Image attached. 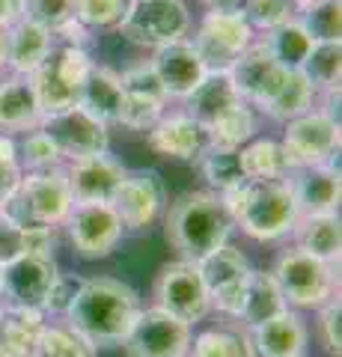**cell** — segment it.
<instances>
[{
	"label": "cell",
	"instance_id": "50",
	"mask_svg": "<svg viewBox=\"0 0 342 357\" xmlns=\"http://www.w3.org/2000/svg\"><path fill=\"white\" fill-rule=\"evenodd\" d=\"M208 9H238L241 0H203Z\"/></svg>",
	"mask_w": 342,
	"mask_h": 357
},
{
	"label": "cell",
	"instance_id": "32",
	"mask_svg": "<svg viewBox=\"0 0 342 357\" xmlns=\"http://www.w3.org/2000/svg\"><path fill=\"white\" fill-rule=\"evenodd\" d=\"M304 77L316 93H325L330 102L339 98V75H342V45L339 42H316L301 66Z\"/></svg>",
	"mask_w": 342,
	"mask_h": 357
},
{
	"label": "cell",
	"instance_id": "6",
	"mask_svg": "<svg viewBox=\"0 0 342 357\" xmlns=\"http://www.w3.org/2000/svg\"><path fill=\"white\" fill-rule=\"evenodd\" d=\"M93 60L86 48H75V45H54L42 66L30 75L33 89H36L42 116L60 114L65 107H75L81 98V86L86 75L93 69Z\"/></svg>",
	"mask_w": 342,
	"mask_h": 357
},
{
	"label": "cell",
	"instance_id": "36",
	"mask_svg": "<svg viewBox=\"0 0 342 357\" xmlns=\"http://www.w3.org/2000/svg\"><path fill=\"white\" fill-rule=\"evenodd\" d=\"M241 173L244 178H283L289 176V164H286L283 146L271 137H253L250 143L238 149Z\"/></svg>",
	"mask_w": 342,
	"mask_h": 357
},
{
	"label": "cell",
	"instance_id": "7",
	"mask_svg": "<svg viewBox=\"0 0 342 357\" xmlns=\"http://www.w3.org/2000/svg\"><path fill=\"white\" fill-rule=\"evenodd\" d=\"M286 164L292 170L301 167L330 164L339 155V122L330 110H306V114L286 122V134L280 140Z\"/></svg>",
	"mask_w": 342,
	"mask_h": 357
},
{
	"label": "cell",
	"instance_id": "1",
	"mask_svg": "<svg viewBox=\"0 0 342 357\" xmlns=\"http://www.w3.org/2000/svg\"><path fill=\"white\" fill-rule=\"evenodd\" d=\"M140 310V298L131 286L114 277H93L81 280L65 321L95 349H102V345H123Z\"/></svg>",
	"mask_w": 342,
	"mask_h": 357
},
{
	"label": "cell",
	"instance_id": "26",
	"mask_svg": "<svg viewBox=\"0 0 342 357\" xmlns=\"http://www.w3.org/2000/svg\"><path fill=\"white\" fill-rule=\"evenodd\" d=\"M123 84H119V75L104 69V66H93L86 81L81 86V98L78 105L86 110L90 116H95L104 126H119V116H123Z\"/></svg>",
	"mask_w": 342,
	"mask_h": 357
},
{
	"label": "cell",
	"instance_id": "19",
	"mask_svg": "<svg viewBox=\"0 0 342 357\" xmlns=\"http://www.w3.org/2000/svg\"><path fill=\"white\" fill-rule=\"evenodd\" d=\"M125 167L114 155H90V158L72 161L65 167L72 203H110L125 178Z\"/></svg>",
	"mask_w": 342,
	"mask_h": 357
},
{
	"label": "cell",
	"instance_id": "51",
	"mask_svg": "<svg viewBox=\"0 0 342 357\" xmlns=\"http://www.w3.org/2000/svg\"><path fill=\"white\" fill-rule=\"evenodd\" d=\"M6 66V33L0 30V69Z\"/></svg>",
	"mask_w": 342,
	"mask_h": 357
},
{
	"label": "cell",
	"instance_id": "28",
	"mask_svg": "<svg viewBox=\"0 0 342 357\" xmlns=\"http://www.w3.org/2000/svg\"><path fill=\"white\" fill-rule=\"evenodd\" d=\"M182 102H185L187 116H194L196 122L208 126V122H215L220 114H226L233 105H238L241 98L235 93V84H233V77H229V72H205L200 86L187 98H182Z\"/></svg>",
	"mask_w": 342,
	"mask_h": 357
},
{
	"label": "cell",
	"instance_id": "24",
	"mask_svg": "<svg viewBox=\"0 0 342 357\" xmlns=\"http://www.w3.org/2000/svg\"><path fill=\"white\" fill-rule=\"evenodd\" d=\"M42 122V107L30 75H13L0 81V131H33Z\"/></svg>",
	"mask_w": 342,
	"mask_h": 357
},
{
	"label": "cell",
	"instance_id": "23",
	"mask_svg": "<svg viewBox=\"0 0 342 357\" xmlns=\"http://www.w3.org/2000/svg\"><path fill=\"white\" fill-rule=\"evenodd\" d=\"M310 331L295 310H283L262 325L250 328V342L256 357H297L304 354Z\"/></svg>",
	"mask_w": 342,
	"mask_h": 357
},
{
	"label": "cell",
	"instance_id": "4",
	"mask_svg": "<svg viewBox=\"0 0 342 357\" xmlns=\"http://www.w3.org/2000/svg\"><path fill=\"white\" fill-rule=\"evenodd\" d=\"M72 191L65 170H45V173H21L18 185L13 188L3 203H0V215L24 229L36 227H54L65 223L72 211Z\"/></svg>",
	"mask_w": 342,
	"mask_h": 357
},
{
	"label": "cell",
	"instance_id": "12",
	"mask_svg": "<svg viewBox=\"0 0 342 357\" xmlns=\"http://www.w3.org/2000/svg\"><path fill=\"white\" fill-rule=\"evenodd\" d=\"M203 274V283L208 289V298H212V307L217 312H224L226 319H238L241 304H244V292H247V280H250V262L247 256L224 244L205 256V259L196 262Z\"/></svg>",
	"mask_w": 342,
	"mask_h": 357
},
{
	"label": "cell",
	"instance_id": "5",
	"mask_svg": "<svg viewBox=\"0 0 342 357\" xmlns=\"http://www.w3.org/2000/svg\"><path fill=\"white\" fill-rule=\"evenodd\" d=\"M271 274L289 307L318 310L336 298V286H339L336 262H325L301 248L283 250Z\"/></svg>",
	"mask_w": 342,
	"mask_h": 357
},
{
	"label": "cell",
	"instance_id": "53",
	"mask_svg": "<svg viewBox=\"0 0 342 357\" xmlns=\"http://www.w3.org/2000/svg\"><path fill=\"white\" fill-rule=\"evenodd\" d=\"M297 357H306V354H297Z\"/></svg>",
	"mask_w": 342,
	"mask_h": 357
},
{
	"label": "cell",
	"instance_id": "10",
	"mask_svg": "<svg viewBox=\"0 0 342 357\" xmlns=\"http://www.w3.org/2000/svg\"><path fill=\"white\" fill-rule=\"evenodd\" d=\"M57 277L60 268L54 256L21 253L18 259L0 265V307L45 312V301Z\"/></svg>",
	"mask_w": 342,
	"mask_h": 357
},
{
	"label": "cell",
	"instance_id": "38",
	"mask_svg": "<svg viewBox=\"0 0 342 357\" xmlns=\"http://www.w3.org/2000/svg\"><path fill=\"white\" fill-rule=\"evenodd\" d=\"M295 13H301L297 21L313 36V42H339L342 0H310V3L295 6Z\"/></svg>",
	"mask_w": 342,
	"mask_h": 357
},
{
	"label": "cell",
	"instance_id": "18",
	"mask_svg": "<svg viewBox=\"0 0 342 357\" xmlns=\"http://www.w3.org/2000/svg\"><path fill=\"white\" fill-rule=\"evenodd\" d=\"M286 72L289 69H283V66L274 60V54L268 51V45L259 39V42H250L247 51L233 63L229 77H233L241 102L265 107L274 98V93L280 89Z\"/></svg>",
	"mask_w": 342,
	"mask_h": 357
},
{
	"label": "cell",
	"instance_id": "14",
	"mask_svg": "<svg viewBox=\"0 0 342 357\" xmlns=\"http://www.w3.org/2000/svg\"><path fill=\"white\" fill-rule=\"evenodd\" d=\"M39 128L48 134V137L54 140V146L60 149V155L69 158V161L102 155V152H107V143H110L107 126L98 122L95 116H90L81 105L65 107V110H60V114L42 116Z\"/></svg>",
	"mask_w": 342,
	"mask_h": 357
},
{
	"label": "cell",
	"instance_id": "22",
	"mask_svg": "<svg viewBox=\"0 0 342 357\" xmlns=\"http://www.w3.org/2000/svg\"><path fill=\"white\" fill-rule=\"evenodd\" d=\"M289 185L297 199L301 215H330L339 206L342 182H339V164H318V167H301L289 173Z\"/></svg>",
	"mask_w": 342,
	"mask_h": 357
},
{
	"label": "cell",
	"instance_id": "41",
	"mask_svg": "<svg viewBox=\"0 0 342 357\" xmlns=\"http://www.w3.org/2000/svg\"><path fill=\"white\" fill-rule=\"evenodd\" d=\"M131 0H75V18L90 30V27H119L128 13Z\"/></svg>",
	"mask_w": 342,
	"mask_h": 357
},
{
	"label": "cell",
	"instance_id": "46",
	"mask_svg": "<svg viewBox=\"0 0 342 357\" xmlns=\"http://www.w3.org/2000/svg\"><path fill=\"white\" fill-rule=\"evenodd\" d=\"M81 286V277H69V274H60L54 280L51 292H48V301H45V312H54V316H65L75 301V292Z\"/></svg>",
	"mask_w": 342,
	"mask_h": 357
},
{
	"label": "cell",
	"instance_id": "11",
	"mask_svg": "<svg viewBox=\"0 0 342 357\" xmlns=\"http://www.w3.org/2000/svg\"><path fill=\"white\" fill-rule=\"evenodd\" d=\"M155 307L182 319L185 325H196L212 312V298L196 262L179 259L161 268L155 280Z\"/></svg>",
	"mask_w": 342,
	"mask_h": 357
},
{
	"label": "cell",
	"instance_id": "30",
	"mask_svg": "<svg viewBox=\"0 0 342 357\" xmlns=\"http://www.w3.org/2000/svg\"><path fill=\"white\" fill-rule=\"evenodd\" d=\"M295 236V248H301L306 253L318 256L325 262H336L339 265V244H342V236H339V218L336 211L330 215H301L292 229Z\"/></svg>",
	"mask_w": 342,
	"mask_h": 357
},
{
	"label": "cell",
	"instance_id": "42",
	"mask_svg": "<svg viewBox=\"0 0 342 357\" xmlns=\"http://www.w3.org/2000/svg\"><path fill=\"white\" fill-rule=\"evenodd\" d=\"M241 13L250 21L253 30H274L295 13V0H241Z\"/></svg>",
	"mask_w": 342,
	"mask_h": 357
},
{
	"label": "cell",
	"instance_id": "33",
	"mask_svg": "<svg viewBox=\"0 0 342 357\" xmlns=\"http://www.w3.org/2000/svg\"><path fill=\"white\" fill-rule=\"evenodd\" d=\"M208 131V146L217 149H241L244 143H250L256 137V116H253V107L247 102H238L220 114L215 122L205 126Z\"/></svg>",
	"mask_w": 342,
	"mask_h": 357
},
{
	"label": "cell",
	"instance_id": "27",
	"mask_svg": "<svg viewBox=\"0 0 342 357\" xmlns=\"http://www.w3.org/2000/svg\"><path fill=\"white\" fill-rule=\"evenodd\" d=\"M45 312L3 307L0 312V357H36Z\"/></svg>",
	"mask_w": 342,
	"mask_h": 357
},
{
	"label": "cell",
	"instance_id": "34",
	"mask_svg": "<svg viewBox=\"0 0 342 357\" xmlns=\"http://www.w3.org/2000/svg\"><path fill=\"white\" fill-rule=\"evenodd\" d=\"M265 45H268V51L274 54V60H277L283 69H301L306 54L313 51V36L304 30V24L297 18H289L277 24L274 30L265 33Z\"/></svg>",
	"mask_w": 342,
	"mask_h": 357
},
{
	"label": "cell",
	"instance_id": "49",
	"mask_svg": "<svg viewBox=\"0 0 342 357\" xmlns=\"http://www.w3.org/2000/svg\"><path fill=\"white\" fill-rule=\"evenodd\" d=\"M0 161L18 164V143L13 134H3V131H0Z\"/></svg>",
	"mask_w": 342,
	"mask_h": 357
},
{
	"label": "cell",
	"instance_id": "3",
	"mask_svg": "<svg viewBox=\"0 0 342 357\" xmlns=\"http://www.w3.org/2000/svg\"><path fill=\"white\" fill-rule=\"evenodd\" d=\"M233 218L215 191H194L176 199L167 211V241L173 250H179L185 262H200L212 250L224 248L233 232Z\"/></svg>",
	"mask_w": 342,
	"mask_h": 357
},
{
	"label": "cell",
	"instance_id": "44",
	"mask_svg": "<svg viewBox=\"0 0 342 357\" xmlns=\"http://www.w3.org/2000/svg\"><path fill=\"white\" fill-rule=\"evenodd\" d=\"M318 340H322L325 351L330 357H339L342 354V333H339V319H342V307H339V298L327 301L325 307H318Z\"/></svg>",
	"mask_w": 342,
	"mask_h": 357
},
{
	"label": "cell",
	"instance_id": "31",
	"mask_svg": "<svg viewBox=\"0 0 342 357\" xmlns=\"http://www.w3.org/2000/svg\"><path fill=\"white\" fill-rule=\"evenodd\" d=\"M185 357H256V351L250 342V331L238 321H229L224 328H212L194 337Z\"/></svg>",
	"mask_w": 342,
	"mask_h": 357
},
{
	"label": "cell",
	"instance_id": "35",
	"mask_svg": "<svg viewBox=\"0 0 342 357\" xmlns=\"http://www.w3.org/2000/svg\"><path fill=\"white\" fill-rule=\"evenodd\" d=\"M313 98H316V89L304 77V72L301 69H289V72H286V77H283L280 89L274 93V98L262 110L271 119L289 122L295 116L306 114V110H313Z\"/></svg>",
	"mask_w": 342,
	"mask_h": 357
},
{
	"label": "cell",
	"instance_id": "43",
	"mask_svg": "<svg viewBox=\"0 0 342 357\" xmlns=\"http://www.w3.org/2000/svg\"><path fill=\"white\" fill-rule=\"evenodd\" d=\"M24 18L45 27L51 36L75 18V0H24Z\"/></svg>",
	"mask_w": 342,
	"mask_h": 357
},
{
	"label": "cell",
	"instance_id": "29",
	"mask_svg": "<svg viewBox=\"0 0 342 357\" xmlns=\"http://www.w3.org/2000/svg\"><path fill=\"white\" fill-rule=\"evenodd\" d=\"M283 310H289L286 298L280 292L274 274H265V271H250V280H247V292H244V304H241L238 312V325L241 328H256L262 321H268L274 316H280Z\"/></svg>",
	"mask_w": 342,
	"mask_h": 357
},
{
	"label": "cell",
	"instance_id": "52",
	"mask_svg": "<svg viewBox=\"0 0 342 357\" xmlns=\"http://www.w3.org/2000/svg\"><path fill=\"white\" fill-rule=\"evenodd\" d=\"M301 3H310V0H295V6H301Z\"/></svg>",
	"mask_w": 342,
	"mask_h": 357
},
{
	"label": "cell",
	"instance_id": "16",
	"mask_svg": "<svg viewBox=\"0 0 342 357\" xmlns=\"http://www.w3.org/2000/svg\"><path fill=\"white\" fill-rule=\"evenodd\" d=\"M110 206L123 220V229L140 232L149 229L152 223L161 218L164 206H167V188L164 178L155 170H134L125 173L119 191L110 199Z\"/></svg>",
	"mask_w": 342,
	"mask_h": 357
},
{
	"label": "cell",
	"instance_id": "2",
	"mask_svg": "<svg viewBox=\"0 0 342 357\" xmlns=\"http://www.w3.org/2000/svg\"><path fill=\"white\" fill-rule=\"evenodd\" d=\"M224 199L233 223H238L241 232L256 241H277L295 229L297 218V199L289 185V176L283 178H247L238 188L226 194H217Z\"/></svg>",
	"mask_w": 342,
	"mask_h": 357
},
{
	"label": "cell",
	"instance_id": "8",
	"mask_svg": "<svg viewBox=\"0 0 342 357\" xmlns=\"http://www.w3.org/2000/svg\"><path fill=\"white\" fill-rule=\"evenodd\" d=\"M119 33L134 45L158 51L164 45L187 39L191 13H187L185 0H131Z\"/></svg>",
	"mask_w": 342,
	"mask_h": 357
},
{
	"label": "cell",
	"instance_id": "47",
	"mask_svg": "<svg viewBox=\"0 0 342 357\" xmlns=\"http://www.w3.org/2000/svg\"><path fill=\"white\" fill-rule=\"evenodd\" d=\"M24 18V0H0V30H9Z\"/></svg>",
	"mask_w": 342,
	"mask_h": 357
},
{
	"label": "cell",
	"instance_id": "39",
	"mask_svg": "<svg viewBox=\"0 0 342 357\" xmlns=\"http://www.w3.org/2000/svg\"><path fill=\"white\" fill-rule=\"evenodd\" d=\"M36 357H98V349L69 325H48L39 333Z\"/></svg>",
	"mask_w": 342,
	"mask_h": 357
},
{
	"label": "cell",
	"instance_id": "20",
	"mask_svg": "<svg viewBox=\"0 0 342 357\" xmlns=\"http://www.w3.org/2000/svg\"><path fill=\"white\" fill-rule=\"evenodd\" d=\"M149 63H152V69H155L167 98H187L196 86H200V81L208 72L191 39L164 45V48L155 51V57Z\"/></svg>",
	"mask_w": 342,
	"mask_h": 357
},
{
	"label": "cell",
	"instance_id": "37",
	"mask_svg": "<svg viewBox=\"0 0 342 357\" xmlns=\"http://www.w3.org/2000/svg\"><path fill=\"white\" fill-rule=\"evenodd\" d=\"M203 178L208 182L215 194H226L238 188L241 182H247L244 173H241V161H238V149H217L208 146L200 158H196Z\"/></svg>",
	"mask_w": 342,
	"mask_h": 357
},
{
	"label": "cell",
	"instance_id": "9",
	"mask_svg": "<svg viewBox=\"0 0 342 357\" xmlns=\"http://www.w3.org/2000/svg\"><path fill=\"white\" fill-rule=\"evenodd\" d=\"M253 42V27L241 9H208L194 36V48L208 72H229Z\"/></svg>",
	"mask_w": 342,
	"mask_h": 357
},
{
	"label": "cell",
	"instance_id": "17",
	"mask_svg": "<svg viewBox=\"0 0 342 357\" xmlns=\"http://www.w3.org/2000/svg\"><path fill=\"white\" fill-rule=\"evenodd\" d=\"M119 84H123V96H125L119 126L149 131L164 116V105H167V93H164L152 63H137L125 69L119 75Z\"/></svg>",
	"mask_w": 342,
	"mask_h": 357
},
{
	"label": "cell",
	"instance_id": "45",
	"mask_svg": "<svg viewBox=\"0 0 342 357\" xmlns=\"http://www.w3.org/2000/svg\"><path fill=\"white\" fill-rule=\"evenodd\" d=\"M21 253H27V229L0 215V265L18 259Z\"/></svg>",
	"mask_w": 342,
	"mask_h": 357
},
{
	"label": "cell",
	"instance_id": "48",
	"mask_svg": "<svg viewBox=\"0 0 342 357\" xmlns=\"http://www.w3.org/2000/svg\"><path fill=\"white\" fill-rule=\"evenodd\" d=\"M18 178H21V167L18 164H6V161H0V203L13 194V188L18 185Z\"/></svg>",
	"mask_w": 342,
	"mask_h": 357
},
{
	"label": "cell",
	"instance_id": "25",
	"mask_svg": "<svg viewBox=\"0 0 342 357\" xmlns=\"http://www.w3.org/2000/svg\"><path fill=\"white\" fill-rule=\"evenodd\" d=\"M51 48L54 36L45 27L33 24L30 18H21L6 30V66L13 69V75H33Z\"/></svg>",
	"mask_w": 342,
	"mask_h": 357
},
{
	"label": "cell",
	"instance_id": "54",
	"mask_svg": "<svg viewBox=\"0 0 342 357\" xmlns=\"http://www.w3.org/2000/svg\"><path fill=\"white\" fill-rule=\"evenodd\" d=\"M0 312H3V307H0Z\"/></svg>",
	"mask_w": 342,
	"mask_h": 357
},
{
	"label": "cell",
	"instance_id": "15",
	"mask_svg": "<svg viewBox=\"0 0 342 357\" xmlns=\"http://www.w3.org/2000/svg\"><path fill=\"white\" fill-rule=\"evenodd\" d=\"M65 229L75 253L84 259H104L123 238V220L110 203H75Z\"/></svg>",
	"mask_w": 342,
	"mask_h": 357
},
{
	"label": "cell",
	"instance_id": "13",
	"mask_svg": "<svg viewBox=\"0 0 342 357\" xmlns=\"http://www.w3.org/2000/svg\"><path fill=\"white\" fill-rule=\"evenodd\" d=\"M123 345L128 357H185L191 345V325L158 307H149L140 310Z\"/></svg>",
	"mask_w": 342,
	"mask_h": 357
},
{
	"label": "cell",
	"instance_id": "40",
	"mask_svg": "<svg viewBox=\"0 0 342 357\" xmlns=\"http://www.w3.org/2000/svg\"><path fill=\"white\" fill-rule=\"evenodd\" d=\"M18 143V167L21 173H45V170H57L63 167V155L54 146V140L48 137L42 128L27 131Z\"/></svg>",
	"mask_w": 342,
	"mask_h": 357
},
{
	"label": "cell",
	"instance_id": "21",
	"mask_svg": "<svg viewBox=\"0 0 342 357\" xmlns=\"http://www.w3.org/2000/svg\"><path fill=\"white\" fill-rule=\"evenodd\" d=\"M149 146L158 155H164V158L196 161L208 149V131L203 122H196L182 110V114L161 116L149 128Z\"/></svg>",
	"mask_w": 342,
	"mask_h": 357
}]
</instances>
